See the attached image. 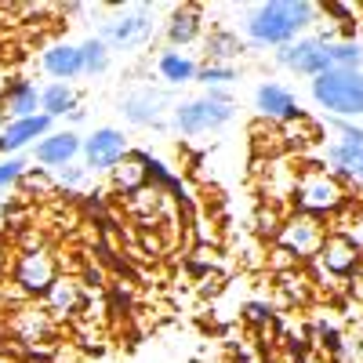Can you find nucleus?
Segmentation results:
<instances>
[{
    "mask_svg": "<svg viewBox=\"0 0 363 363\" xmlns=\"http://www.w3.org/2000/svg\"><path fill=\"white\" fill-rule=\"evenodd\" d=\"M316 18L320 4H313V0H269V4L247 8L240 29L251 48H284L298 40Z\"/></svg>",
    "mask_w": 363,
    "mask_h": 363,
    "instance_id": "nucleus-1",
    "label": "nucleus"
},
{
    "mask_svg": "<svg viewBox=\"0 0 363 363\" xmlns=\"http://www.w3.org/2000/svg\"><path fill=\"white\" fill-rule=\"evenodd\" d=\"M309 95L335 120L363 116V73L359 69H327L309 80Z\"/></svg>",
    "mask_w": 363,
    "mask_h": 363,
    "instance_id": "nucleus-2",
    "label": "nucleus"
},
{
    "mask_svg": "<svg viewBox=\"0 0 363 363\" xmlns=\"http://www.w3.org/2000/svg\"><path fill=\"white\" fill-rule=\"evenodd\" d=\"M294 200L301 207V215H335L345 203V182L338 174H330L327 167H306L294 182Z\"/></svg>",
    "mask_w": 363,
    "mask_h": 363,
    "instance_id": "nucleus-3",
    "label": "nucleus"
},
{
    "mask_svg": "<svg viewBox=\"0 0 363 363\" xmlns=\"http://www.w3.org/2000/svg\"><path fill=\"white\" fill-rule=\"evenodd\" d=\"M272 58H277L284 69H291L298 77H309V80L320 77V73H327V69H335V62H330V40L327 37H298V40L277 48V51H272Z\"/></svg>",
    "mask_w": 363,
    "mask_h": 363,
    "instance_id": "nucleus-4",
    "label": "nucleus"
},
{
    "mask_svg": "<svg viewBox=\"0 0 363 363\" xmlns=\"http://www.w3.org/2000/svg\"><path fill=\"white\" fill-rule=\"evenodd\" d=\"M233 116H236L233 106L211 102L207 95H200V99H189V102H178V106L171 109V124H174V131H182V135L193 138V135H207V131L225 128Z\"/></svg>",
    "mask_w": 363,
    "mask_h": 363,
    "instance_id": "nucleus-5",
    "label": "nucleus"
},
{
    "mask_svg": "<svg viewBox=\"0 0 363 363\" xmlns=\"http://www.w3.org/2000/svg\"><path fill=\"white\" fill-rule=\"evenodd\" d=\"M323 240H327L323 222L313 218V215H301V211H298V215H291V218L277 229L280 255H291V258H298V262L316 258L320 247H323Z\"/></svg>",
    "mask_w": 363,
    "mask_h": 363,
    "instance_id": "nucleus-6",
    "label": "nucleus"
},
{
    "mask_svg": "<svg viewBox=\"0 0 363 363\" xmlns=\"http://www.w3.org/2000/svg\"><path fill=\"white\" fill-rule=\"evenodd\" d=\"M131 153V142L120 128H95L91 135H84V167L91 174H109L120 160Z\"/></svg>",
    "mask_w": 363,
    "mask_h": 363,
    "instance_id": "nucleus-7",
    "label": "nucleus"
},
{
    "mask_svg": "<svg viewBox=\"0 0 363 363\" xmlns=\"http://www.w3.org/2000/svg\"><path fill=\"white\" fill-rule=\"evenodd\" d=\"M149 33H153V15H149V4H138L124 15L102 22L99 40L109 51H128V48H142L149 40Z\"/></svg>",
    "mask_w": 363,
    "mask_h": 363,
    "instance_id": "nucleus-8",
    "label": "nucleus"
},
{
    "mask_svg": "<svg viewBox=\"0 0 363 363\" xmlns=\"http://www.w3.org/2000/svg\"><path fill=\"white\" fill-rule=\"evenodd\" d=\"M58 280V265L44 247H29L15 262V287L29 298H44L48 287Z\"/></svg>",
    "mask_w": 363,
    "mask_h": 363,
    "instance_id": "nucleus-9",
    "label": "nucleus"
},
{
    "mask_svg": "<svg viewBox=\"0 0 363 363\" xmlns=\"http://www.w3.org/2000/svg\"><path fill=\"white\" fill-rule=\"evenodd\" d=\"M255 109H258L262 120H269V124H291V120L301 116L294 91L277 84V80H262L255 87Z\"/></svg>",
    "mask_w": 363,
    "mask_h": 363,
    "instance_id": "nucleus-10",
    "label": "nucleus"
},
{
    "mask_svg": "<svg viewBox=\"0 0 363 363\" xmlns=\"http://www.w3.org/2000/svg\"><path fill=\"white\" fill-rule=\"evenodd\" d=\"M316 262H320V269L327 272V277H352V272L359 269V262H363V251H359V244H356L352 236L330 233L323 240Z\"/></svg>",
    "mask_w": 363,
    "mask_h": 363,
    "instance_id": "nucleus-11",
    "label": "nucleus"
},
{
    "mask_svg": "<svg viewBox=\"0 0 363 363\" xmlns=\"http://www.w3.org/2000/svg\"><path fill=\"white\" fill-rule=\"evenodd\" d=\"M84 153V138L77 131H51L48 138H40L33 145V160L44 167V171H62L69 167L77 157Z\"/></svg>",
    "mask_w": 363,
    "mask_h": 363,
    "instance_id": "nucleus-12",
    "label": "nucleus"
},
{
    "mask_svg": "<svg viewBox=\"0 0 363 363\" xmlns=\"http://www.w3.org/2000/svg\"><path fill=\"white\" fill-rule=\"evenodd\" d=\"M55 131L51 116H26V120H8L4 138H0V153L4 157H22V149H33L40 138H48Z\"/></svg>",
    "mask_w": 363,
    "mask_h": 363,
    "instance_id": "nucleus-13",
    "label": "nucleus"
},
{
    "mask_svg": "<svg viewBox=\"0 0 363 363\" xmlns=\"http://www.w3.org/2000/svg\"><path fill=\"white\" fill-rule=\"evenodd\" d=\"M171 106V95L167 91H157V87H138L131 91V95H124V102H120V113H124L128 124H160V113Z\"/></svg>",
    "mask_w": 363,
    "mask_h": 363,
    "instance_id": "nucleus-14",
    "label": "nucleus"
},
{
    "mask_svg": "<svg viewBox=\"0 0 363 363\" xmlns=\"http://www.w3.org/2000/svg\"><path fill=\"white\" fill-rule=\"evenodd\" d=\"M40 66L51 80L58 84H69L77 77H84V58H80V44H66V40H58V44H48L44 55H40Z\"/></svg>",
    "mask_w": 363,
    "mask_h": 363,
    "instance_id": "nucleus-15",
    "label": "nucleus"
},
{
    "mask_svg": "<svg viewBox=\"0 0 363 363\" xmlns=\"http://www.w3.org/2000/svg\"><path fill=\"white\" fill-rule=\"evenodd\" d=\"M323 157H327V171L330 174H338L342 182H356V186H363V145L330 142Z\"/></svg>",
    "mask_w": 363,
    "mask_h": 363,
    "instance_id": "nucleus-16",
    "label": "nucleus"
},
{
    "mask_svg": "<svg viewBox=\"0 0 363 363\" xmlns=\"http://www.w3.org/2000/svg\"><path fill=\"white\" fill-rule=\"evenodd\" d=\"M157 73H160L164 84L182 87V84H193V80L200 77V62H196L193 55H186V51L167 48V51L157 55Z\"/></svg>",
    "mask_w": 363,
    "mask_h": 363,
    "instance_id": "nucleus-17",
    "label": "nucleus"
},
{
    "mask_svg": "<svg viewBox=\"0 0 363 363\" xmlns=\"http://www.w3.org/2000/svg\"><path fill=\"white\" fill-rule=\"evenodd\" d=\"M109 178H113V189L116 193H124V196L142 193L145 182H149V157L145 153H128L124 160L109 171Z\"/></svg>",
    "mask_w": 363,
    "mask_h": 363,
    "instance_id": "nucleus-18",
    "label": "nucleus"
},
{
    "mask_svg": "<svg viewBox=\"0 0 363 363\" xmlns=\"http://www.w3.org/2000/svg\"><path fill=\"white\" fill-rule=\"evenodd\" d=\"M203 33V11L196 4H186V8H174L171 18H167V40L171 48H189L193 40H200Z\"/></svg>",
    "mask_w": 363,
    "mask_h": 363,
    "instance_id": "nucleus-19",
    "label": "nucleus"
},
{
    "mask_svg": "<svg viewBox=\"0 0 363 363\" xmlns=\"http://www.w3.org/2000/svg\"><path fill=\"white\" fill-rule=\"evenodd\" d=\"M4 113L8 120H26V116H40V87L33 80H15V87L4 99Z\"/></svg>",
    "mask_w": 363,
    "mask_h": 363,
    "instance_id": "nucleus-20",
    "label": "nucleus"
},
{
    "mask_svg": "<svg viewBox=\"0 0 363 363\" xmlns=\"http://www.w3.org/2000/svg\"><path fill=\"white\" fill-rule=\"evenodd\" d=\"M77 102H80V95H77V87H73V84H58V80H51V84L40 87V113L51 116V120H58V116H73V113H77Z\"/></svg>",
    "mask_w": 363,
    "mask_h": 363,
    "instance_id": "nucleus-21",
    "label": "nucleus"
},
{
    "mask_svg": "<svg viewBox=\"0 0 363 363\" xmlns=\"http://www.w3.org/2000/svg\"><path fill=\"white\" fill-rule=\"evenodd\" d=\"M80 301H84L80 284L69 280V277H58V280L48 287V294H44V309H48L51 316H73V313L80 309Z\"/></svg>",
    "mask_w": 363,
    "mask_h": 363,
    "instance_id": "nucleus-22",
    "label": "nucleus"
},
{
    "mask_svg": "<svg viewBox=\"0 0 363 363\" xmlns=\"http://www.w3.org/2000/svg\"><path fill=\"white\" fill-rule=\"evenodd\" d=\"M11 330L26 342V345H37V342H48L51 338V313L48 309H18L15 320H11Z\"/></svg>",
    "mask_w": 363,
    "mask_h": 363,
    "instance_id": "nucleus-23",
    "label": "nucleus"
},
{
    "mask_svg": "<svg viewBox=\"0 0 363 363\" xmlns=\"http://www.w3.org/2000/svg\"><path fill=\"white\" fill-rule=\"evenodd\" d=\"M203 48H207V62H215V66H233V58L244 51L240 37L229 33V29H215V33L203 40Z\"/></svg>",
    "mask_w": 363,
    "mask_h": 363,
    "instance_id": "nucleus-24",
    "label": "nucleus"
},
{
    "mask_svg": "<svg viewBox=\"0 0 363 363\" xmlns=\"http://www.w3.org/2000/svg\"><path fill=\"white\" fill-rule=\"evenodd\" d=\"M80 58H84V77H99V73L109 69L113 51H109L99 37H87V40L80 44Z\"/></svg>",
    "mask_w": 363,
    "mask_h": 363,
    "instance_id": "nucleus-25",
    "label": "nucleus"
},
{
    "mask_svg": "<svg viewBox=\"0 0 363 363\" xmlns=\"http://www.w3.org/2000/svg\"><path fill=\"white\" fill-rule=\"evenodd\" d=\"M330 62H335V69L363 73V44L359 40H330Z\"/></svg>",
    "mask_w": 363,
    "mask_h": 363,
    "instance_id": "nucleus-26",
    "label": "nucleus"
},
{
    "mask_svg": "<svg viewBox=\"0 0 363 363\" xmlns=\"http://www.w3.org/2000/svg\"><path fill=\"white\" fill-rule=\"evenodd\" d=\"M26 171H29V160L26 157H4V160H0V189L18 186Z\"/></svg>",
    "mask_w": 363,
    "mask_h": 363,
    "instance_id": "nucleus-27",
    "label": "nucleus"
},
{
    "mask_svg": "<svg viewBox=\"0 0 363 363\" xmlns=\"http://www.w3.org/2000/svg\"><path fill=\"white\" fill-rule=\"evenodd\" d=\"M203 87H225L229 80H236V66H215V62H207L200 66V77H196Z\"/></svg>",
    "mask_w": 363,
    "mask_h": 363,
    "instance_id": "nucleus-28",
    "label": "nucleus"
},
{
    "mask_svg": "<svg viewBox=\"0 0 363 363\" xmlns=\"http://www.w3.org/2000/svg\"><path fill=\"white\" fill-rule=\"evenodd\" d=\"M55 174V186H62V189H80L84 186V182L91 178V171L87 167H62V171H51Z\"/></svg>",
    "mask_w": 363,
    "mask_h": 363,
    "instance_id": "nucleus-29",
    "label": "nucleus"
},
{
    "mask_svg": "<svg viewBox=\"0 0 363 363\" xmlns=\"http://www.w3.org/2000/svg\"><path fill=\"white\" fill-rule=\"evenodd\" d=\"M327 128L342 135L338 142H349V145H363V128H359V124H349V120H335V116H327Z\"/></svg>",
    "mask_w": 363,
    "mask_h": 363,
    "instance_id": "nucleus-30",
    "label": "nucleus"
},
{
    "mask_svg": "<svg viewBox=\"0 0 363 363\" xmlns=\"http://www.w3.org/2000/svg\"><path fill=\"white\" fill-rule=\"evenodd\" d=\"M15 69H11V62H4V58H0V106H4V99H8V91L15 87Z\"/></svg>",
    "mask_w": 363,
    "mask_h": 363,
    "instance_id": "nucleus-31",
    "label": "nucleus"
},
{
    "mask_svg": "<svg viewBox=\"0 0 363 363\" xmlns=\"http://www.w3.org/2000/svg\"><path fill=\"white\" fill-rule=\"evenodd\" d=\"M203 95H207L211 102H222V106H233V91H229V87H207Z\"/></svg>",
    "mask_w": 363,
    "mask_h": 363,
    "instance_id": "nucleus-32",
    "label": "nucleus"
},
{
    "mask_svg": "<svg viewBox=\"0 0 363 363\" xmlns=\"http://www.w3.org/2000/svg\"><path fill=\"white\" fill-rule=\"evenodd\" d=\"M4 128H8V113H4V106H0V138H4Z\"/></svg>",
    "mask_w": 363,
    "mask_h": 363,
    "instance_id": "nucleus-33",
    "label": "nucleus"
},
{
    "mask_svg": "<svg viewBox=\"0 0 363 363\" xmlns=\"http://www.w3.org/2000/svg\"><path fill=\"white\" fill-rule=\"evenodd\" d=\"M8 215V207H4V200H0V218H4Z\"/></svg>",
    "mask_w": 363,
    "mask_h": 363,
    "instance_id": "nucleus-34",
    "label": "nucleus"
}]
</instances>
